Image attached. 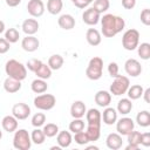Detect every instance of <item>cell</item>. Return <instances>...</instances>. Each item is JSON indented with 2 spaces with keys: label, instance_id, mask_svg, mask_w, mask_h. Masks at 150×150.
<instances>
[{
  "label": "cell",
  "instance_id": "1",
  "mask_svg": "<svg viewBox=\"0 0 150 150\" xmlns=\"http://www.w3.org/2000/svg\"><path fill=\"white\" fill-rule=\"evenodd\" d=\"M102 34L105 38H114L120 32H122L125 27V21L123 18L114 14H104L101 19Z\"/></svg>",
  "mask_w": 150,
  "mask_h": 150
},
{
  "label": "cell",
  "instance_id": "2",
  "mask_svg": "<svg viewBox=\"0 0 150 150\" xmlns=\"http://www.w3.org/2000/svg\"><path fill=\"white\" fill-rule=\"evenodd\" d=\"M5 71L9 77H13L15 80L22 81L27 77V68L25 64L19 62L18 60L11 59L5 64Z\"/></svg>",
  "mask_w": 150,
  "mask_h": 150
},
{
  "label": "cell",
  "instance_id": "3",
  "mask_svg": "<svg viewBox=\"0 0 150 150\" xmlns=\"http://www.w3.org/2000/svg\"><path fill=\"white\" fill-rule=\"evenodd\" d=\"M86 75L91 81H97L103 75V60L100 56H94L89 60L86 69Z\"/></svg>",
  "mask_w": 150,
  "mask_h": 150
},
{
  "label": "cell",
  "instance_id": "4",
  "mask_svg": "<svg viewBox=\"0 0 150 150\" xmlns=\"http://www.w3.org/2000/svg\"><path fill=\"white\" fill-rule=\"evenodd\" d=\"M13 146L18 150H29L32 146L30 135L26 129H16L13 136Z\"/></svg>",
  "mask_w": 150,
  "mask_h": 150
},
{
  "label": "cell",
  "instance_id": "5",
  "mask_svg": "<svg viewBox=\"0 0 150 150\" xmlns=\"http://www.w3.org/2000/svg\"><path fill=\"white\" fill-rule=\"evenodd\" d=\"M139 45V32L135 28H130L124 32L122 36V46L125 50H135Z\"/></svg>",
  "mask_w": 150,
  "mask_h": 150
},
{
  "label": "cell",
  "instance_id": "6",
  "mask_svg": "<svg viewBox=\"0 0 150 150\" xmlns=\"http://www.w3.org/2000/svg\"><path fill=\"white\" fill-rule=\"evenodd\" d=\"M130 87V81L124 75H117L114 77L112 83L110 84V94L115 96H121L127 93L128 88Z\"/></svg>",
  "mask_w": 150,
  "mask_h": 150
},
{
  "label": "cell",
  "instance_id": "7",
  "mask_svg": "<svg viewBox=\"0 0 150 150\" xmlns=\"http://www.w3.org/2000/svg\"><path fill=\"white\" fill-rule=\"evenodd\" d=\"M55 104H56V98L52 94H41L34 98V107L39 110L48 111L53 109Z\"/></svg>",
  "mask_w": 150,
  "mask_h": 150
},
{
  "label": "cell",
  "instance_id": "8",
  "mask_svg": "<svg viewBox=\"0 0 150 150\" xmlns=\"http://www.w3.org/2000/svg\"><path fill=\"white\" fill-rule=\"evenodd\" d=\"M135 128V123L130 117H122L116 121V130L121 136H127Z\"/></svg>",
  "mask_w": 150,
  "mask_h": 150
},
{
  "label": "cell",
  "instance_id": "9",
  "mask_svg": "<svg viewBox=\"0 0 150 150\" xmlns=\"http://www.w3.org/2000/svg\"><path fill=\"white\" fill-rule=\"evenodd\" d=\"M12 115L18 120V121H22L28 118V116L30 115V108L28 104L20 102V103H15L12 107Z\"/></svg>",
  "mask_w": 150,
  "mask_h": 150
},
{
  "label": "cell",
  "instance_id": "10",
  "mask_svg": "<svg viewBox=\"0 0 150 150\" xmlns=\"http://www.w3.org/2000/svg\"><path fill=\"white\" fill-rule=\"evenodd\" d=\"M27 12L33 18H40L45 13V4L42 0H29L27 4Z\"/></svg>",
  "mask_w": 150,
  "mask_h": 150
},
{
  "label": "cell",
  "instance_id": "11",
  "mask_svg": "<svg viewBox=\"0 0 150 150\" xmlns=\"http://www.w3.org/2000/svg\"><path fill=\"white\" fill-rule=\"evenodd\" d=\"M124 70L129 76L137 77L142 73V66L136 59H128L124 63Z\"/></svg>",
  "mask_w": 150,
  "mask_h": 150
},
{
  "label": "cell",
  "instance_id": "12",
  "mask_svg": "<svg viewBox=\"0 0 150 150\" xmlns=\"http://www.w3.org/2000/svg\"><path fill=\"white\" fill-rule=\"evenodd\" d=\"M100 19H101V14L98 12H96L93 7L87 8L83 12V14H82V20L88 26H95V25H97L100 22Z\"/></svg>",
  "mask_w": 150,
  "mask_h": 150
},
{
  "label": "cell",
  "instance_id": "13",
  "mask_svg": "<svg viewBox=\"0 0 150 150\" xmlns=\"http://www.w3.org/2000/svg\"><path fill=\"white\" fill-rule=\"evenodd\" d=\"M39 46H40V41L34 35H26V38H23L21 41L22 49L28 53H33V52L38 50Z\"/></svg>",
  "mask_w": 150,
  "mask_h": 150
},
{
  "label": "cell",
  "instance_id": "14",
  "mask_svg": "<svg viewBox=\"0 0 150 150\" xmlns=\"http://www.w3.org/2000/svg\"><path fill=\"white\" fill-rule=\"evenodd\" d=\"M105 144L109 149L111 150H118L122 148V144H123V139H122V136L118 134V132H111L105 138Z\"/></svg>",
  "mask_w": 150,
  "mask_h": 150
},
{
  "label": "cell",
  "instance_id": "15",
  "mask_svg": "<svg viewBox=\"0 0 150 150\" xmlns=\"http://www.w3.org/2000/svg\"><path fill=\"white\" fill-rule=\"evenodd\" d=\"M94 100H95V103L98 107L105 108L111 102V94H110V91H107V90H98L95 94Z\"/></svg>",
  "mask_w": 150,
  "mask_h": 150
},
{
  "label": "cell",
  "instance_id": "16",
  "mask_svg": "<svg viewBox=\"0 0 150 150\" xmlns=\"http://www.w3.org/2000/svg\"><path fill=\"white\" fill-rule=\"evenodd\" d=\"M87 111V107L84 104L83 101H74L71 107H70V115L73 116V118H82L86 115Z\"/></svg>",
  "mask_w": 150,
  "mask_h": 150
},
{
  "label": "cell",
  "instance_id": "17",
  "mask_svg": "<svg viewBox=\"0 0 150 150\" xmlns=\"http://www.w3.org/2000/svg\"><path fill=\"white\" fill-rule=\"evenodd\" d=\"M101 117H102V121H103L104 124L112 125L117 121V111H116V109H114V108L108 105L103 110V114H101Z\"/></svg>",
  "mask_w": 150,
  "mask_h": 150
},
{
  "label": "cell",
  "instance_id": "18",
  "mask_svg": "<svg viewBox=\"0 0 150 150\" xmlns=\"http://www.w3.org/2000/svg\"><path fill=\"white\" fill-rule=\"evenodd\" d=\"M39 27H40V25H39L38 20H35V19H26L21 26V28L26 35H34L35 33H38Z\"/></svg>",
  "mask_w": 150,
  "mask_h": 150
},
{
  "label": "cell",
  "instance_id": "19",
  "mask_svg": "<svg viewBox=\"0 0 150 150\" xmlns=\"http://www.w3.org/2000/svg\"><path fill=\"white\" fill-rule=\"evenodd\" d=\"M1 127L7 132H14L18 129V120L13 115H7L1 120Z\"/></svg>",
  "mask_w": 150,
  "mask_h": 150
},
{
  "label": "cell",
  "instance_id": "20",
  "mask_svg": "<svg viewBox=\"0 0 150 150\" xmlns=\"http://www.w3.org/2000/svg\"><path fill=\"white\" fill-rule=\"evenodd\" d=\"M56 142H57V145H59L61 149L68 148V146L71 144V142H73L71 134H70L69 131H66V130L59 131L57 135H56Z\"/></svg>",
  "mask_w": 150,
  "mask_h": 150
},
{
  "label": "cell",
  "instance_id": "21",
  "mask_svg": "<svg viewBox=\"0 0 150 150\" xmlns=\"http://www.w3.org/2000/svg\"><path fill=\"white\" fill-rule=\"evenodd\" d=\"M57 23H59V26L62 29L70 30V29H73L75 27V23L76 22H75V19H74L73 15H70V14H62L57 19Z\"/></svg>",
  "mask_w": 150,
  "mask_h": 150
},
{
  "label": "cell",
  "instance_id": "22",
  "mask_svg": "<svg viewBox=\"0 0 150 150\" xmlns=\"http://www.w3.org/2000/svg\"><path fill=\"white\" fill-rule=\"evenodd\" d=\"M86 40H87V42H88L90 46H93V47L98 46V45L101 43V41H102L101 33H100L97 29H95V28H89V29L86 32Z\"/></svg>",
  "mask_w": 150,
  "mask_h": 150
},
{
  "label": "cell",
  "instance_id": "23",
  "mask_svg": "<svg viewBox=\"0 0 150 150\" xmlns=\"http://www.w3.org/2000/svg\"><path fill=\"white\" fill-rule=\"evenodd\" d=\"M4 89H5V91H7V93H9V94L18 93V91L21 89V81L15 80V79L8 76V77L4 81Z\"/></svg>",
  "mask_w": 150,
  "mask_h": 150
},
{
  "label": "cell",
  "instance_id": "24",
  "mask_svg": "<svg viewBox=\"0 0 150 150\" xmlns=\"http://www.w3.org/2000/svg\"><path fill=\"white\" fill-rule=\"evenodd\" d=\"M86 118H87L88 124H98V125H101L102 117H101V112H100L98 109L90 108L89 110H87L86 111Z\"/></svg>",
  "mask_w": 150,
  "mask_h": 150
},
{
  "label": "cell",
  "instance_id": "25",
  "mask_svg": "<svg viewBox=\"0 0 150 150\" xmlns=\"http://www.w3.org/2000/svg\"><path fill=\"white\" fill-rule=\"evenodd\" d=\"M86 134L89 138V142H95L101 136V125L98 124H87Z\"/></svg>",
  "mask_w": 150,
  "mask_h": 150
},
{
  "label": "cell",
  "instance_id": "26",
  "mask_svg": "<svg viewBox=\"0 0 150 150\" xmlns=\"http://www.w3.org/2000/svg\"><path fill=\"white\" fill-rule=\"evenodd\" d=\"M30 89L33 93L35 94H43L47 91L48 89V84L46 82V80H42V79H35L32 81V84H30Z\"/></svg>",
  "mask_w": 150,
  "mask_h": 150
},
{
  "label": "cell",
  "instance_id": "27",
  "mask_svg": "<svg viewBox=\"0 0 150 150\" xmlns=\"http://www.w3.org/2000/svg\"><path fill=\"white\" fill-rule=\"evenodd\" d=\"M132 109V102L130 98H121L117 103V112L121 115H128Z\"/></svg>",
  "mask_w": 150,
  "mask_h": 150
},
{
  "label": "cell",
  "instance_id": "28",
  "mask_svg": "<svg viewBox=\"0 0 150 150\" xmlns=\"http://www.w3.org/2000/svg\"><path fill=\"white\" fill-rule=\"evenodd\" d=\"M63 2L62 0H48L47 1V12L52 15H56L62 11Z\"/></svg>",
  "mask_w": 150,
  "mask_h": 150
},
{
  "label": "cell",
  "instance_id": "29",
  "mask_svg": "<svg viewBox=\"0 0 150 150\" xmlns=\"http://www.w3.org/2000/svg\"><path fill=\"white\" fill-rule=\"evenodd\" d=\"M63 62H64V60L60 54H53L48 59V63L47 64L49 66V68L52 70H59L63 66Z\"/></svg>",
  "mask_w": 150,
  "mask_h": 150
},
{
  "label": "cell",
  "instance_id": "30",
  "mask_svg": "<svg viewBox=\"0 0 150 150\" xmlns=\"http://www.w3.org/2000/svg\"><path fill=\"white\" fill-rule=\"evenodd\" d=\"M143 87L141 86V84H134V86H131V87H129L128 88V90H127V95H128V98H130L131 101H134V100H138L141 96H142V94H143Z\"/></svg>",
  "mask_w": 150,
  "mask_h": 150
},
{
  "label": "cell",
  "instance_id": "31",
  "mask_svg": "<svg viewBox=\"0 0 150 150\" xmlns=\"http://www.w3.org/2000/svg\"><path fill=\"white\" fill-rule=\"evenodd\" d=\"M136 122L139 127L146 128L150 125V112L148 110H142L136 115Z\"/></svg>",
  "mask_w": 150,
  "mask_h": 150
},
{
  "label": "cell",
  "instance_id": "32",
  "mask_svg": "<svg viewBox=\"0 0 150 150\" xmlns=\"http://www.w3.org/2000/svg\"><path fill=\"white\" fill-rule=\"evenodd\" d=\"M39 79H42V80H47V79H49L50 76H52V69L49 68V66L48 64H46V63H41L40 64V67L35 70V73H34Z\"/></svg>",
  "mask_w": 150,
  "mask_h": 150
},
{
  "label": "cell",
  "instance_id": "33",
  "mask_svg": "<svg viewBox=\"0 0 150 150\" xmlns=\"http://www.w3.org/2000/svg\"><path fill=\"white\" fill-rule=\"evenodd\" d=\"M30 139H32V143H34L36 145H40L45 142L46 135H45L43 130H41L40 128H35L30 134Z\"/></svg>",
  "mask_w": 150,
  "mask_h": 150
},
{
  "label": "cell",
  "instance_id": "34",
  "mask_svg": "<svg viewBox=\"0 0 150 150\" xmlns=\"http://www.w3.org/2000/svg\"><path fill=\"white\" fill-rule=\"evenodd\" d=\"M137 53L142 60H149L150 59V43L143 42V43L138 45L137 46Z\"/></svg>",
  "mask_w": 150,
  "mask_h": 150
},
{
  "label": "cell",
  "instance_id": "35",
  "mask_svg": "<svg viewBox=\"0 0 150 150\" xmlns=\"http://www.w3.org/2000/svg\"><path fill=\"white\" fill-rule=\"evenodd\" d=\"M94 5H93V8L98 12L100 14H103L104 12H107L110 7V2L109 0H94L93 1Z\"/></svg>",
  "mask_w": 150,
  "mask_h": 150
},
{
  "label": "cell",
  "instance_id": "36",
  "mask_svg": "<svg viewBox=\"0 0 150 150\" xmlns=\"http://www.w3.org/2000/svg\"><path fill=\"white\" fill-rule=\"evenodd\" d=\"M42 130H43L46 137H49L50 138V137H54V136L57 135L59 127L55 123H47V124H43V129Z\"/></svg>",
  "mask_w": 150,
  "mask_h": 150
},
{
  "label": "cell",
  "instance_id": "37",
  "mask_svg": "<svg viewBox=\"0 0 150 150\" xmlns=\"http://www.w3.org/2000/svg\"><path fill=\"white\" fill-rule=\"evenodd\" d=\"M20 38V34H19V30L16 28H8L6 32H5V39L9 42V43H15L18 42Z\"/></svg>",
  "mask_w": 150,
  "mask_h": 150
},
{
  "label": "cell",
  "instance_id": "38",
  "mask_svg": "<svg viewBox=\"0 0 150 150\" xmlns=\"http://www.w3.org/2000/svg\"><path fill=\"white\" fill-rule=\"evenodd\" d=\"M84 130V121L82 118H74L70 123H69V131L71 132H79Z\"/></svg>",
  "mask_w": 150,
  "mask_h": 150
},
{
  "label": "cell",
  "instance_id": "39",
  "mask_svg": "<svg viewBox=\"0 0 150 150\" xmlns=\"http://www.w3.org/2000/svg\"><path fill=\"white\" fill-rule=\"evenodd\" d=\"M46 122V115L43 112H36L32 117V125L35 128H40Z\"/></svg>",
  "mask_w": 150,
  "mask_h": 150
},
{
  "label": "cell",
  "instance_id": "40",
  "mask_svg": "<svg viewBox=\"0 0 150 150\" xmlns=\"http://www.w3.org/2000/svg\"><path fill=\"white\" fill-rule=\"evenodd\" d=\"M74 141H75L79 145H86V144L89 143V138H88L86 131H83V130L74 134Z\"/></svg>",
  "mask_w": 150,
  "mask_h": 150
},
{
  "label": "cell",
  "instance_id": "41",
  "mask_svg": "<svg viewBox=\"0 0 150 150\" xmlns=\"http://www.w3.org/2000/svg\"><path fill=\"white\" fill-rule=\"evenodd\" d=\"M127 136H128V143L139 145V141H141V132H139V131L132 130V131L129 132Z\"/></svg>",
  "mask_w": 150,
  "mask_h": 150
},
{
  "label": "cell",
  "instance_id": "42",
  "mask_svg": "<svg viewBox=\"0 0 150 150\" xmlns=\"http://www.w3.org/2000/svg\"><path fill=\"white\" fill-rule=\"evenodd\" d=\"M41 63H42L41 60H38V59H30V60L27 61V63H26V68H28V70L35 73V70L40 67Z\"/></svg>",
  "mask_w": 150,
  "mask_h": 150
},
{
  "label": "cell",
  "instance_id": "43",
  "mask_svg": "<svg viewBox=\"0 0 150 150\" xmlns=\"http://www.w3.org/2000/svg\"><path fill=\"white\" fill-rule=\"evenodd\" d=\"M141 22L145 26H149L150 25V9L149 8H144L142 12H141Z\"/></svg>",
  "mask_w": 150,
  "mask_h": 150
},
{
  "label": "cell",
  "instance_id": "44",
  "mask_svg": "<svg viewBox=\"0 0 150 150\" xmlns=\"http://www.w3.org/2000/svg\"><path fill=\"white\" fill-rule=\"evenodd\" d=\"M108 73L111 77H115L118 75V64L116 62H110L108 64Z\"/></svg>",
  "mask_w": 150,
  "mask_h": 150
},
{
  "label": "cell",
  "instance_id": "45",
  "mask_svg": "<svg viewBox=\"0 0 150 150\" xmlns=\"http://www.w3.org/2000/svg\"><path fill=\"white\" fill-rule=\"evenodd\" d=\"M139 145H143L145 148L150 146V132H143V134H141Z\"/></svg>",
  "mask_w": 150,
  "mask_h": 150
},
{
  "label": "cell",
  "instance_id": "46",
  "mask_svg": "<svg viewBox=\"0 0 150 150\" xmlns=\"http://www.w3.org/2000/svg\"><path fill=\"white\" fill-rule=\"evenodd\" d=\"M11 43L5 39V38H0V54H5L9 50Z\"/></svg>",
  "mask_w": 150,
  "mask_h": 150
},
{
  "label": "cell",
  "instance_id": "47",
  "mask_svg": "<svg viewBox=\"0 0 150 150\" xmlns=\"http://www.w3.org/2000/svg\"><path fill=\"white\" fill-rule=\"evenodd\" d=\"M94 0H75L73 4L77 7V8H81V9H83V8H86V7H88L91 2H93Z\"/></svg>",
  "mask_w": 150,
  "mask_h": 150
},
{
  "label": "cell",
  "instance_id": "48",
  "mask_svg": "<svg viewBox=\"0 0 150 150\" xmlns=\"http://www.w3.org/2000/svg\"><path fill=\"white\" fill-rule=\"evenodd\" d=\"M122 6L125 9H132L136 6V0H122Z\"/></svg>",
  "mask_w": 150,
  "mask_h": 150
},
{
  "label": "cell",
  "instance_id": "49",
  "mask_svg": "<svg viewBox=\"0 0 150 150\" xmlns=\"http://www.w3.org/2000/svg\"><path fill=\"white\" fill-rule=\"evenodd\" d=\"M22 0H6V5L9 7H16Z\"/></svg>",
  "mask_w": 150,
  "mask_h": 150
},
{
  "label": "cell",
  "instance_id": "50",
  "mask_svg": "<svg viewBox=\"0 0 150 150\" xmlns=\"http://www.w3.org/2000/svg\"><path fill=\"white\" fill-rule=\"evenodd\" d=\"M149 95H150V88H146L145 90H143L142 96L144 97V101H145L146 103H149V102H150V100H149Z\"/></svg>",
  "mask_w": 150,
  "mask_h": 150
},
{
  "label": "cell",
  "instance_id": "51",
  "mask_svg": "<svg viewBox=\"0 0 150 150\" xmlns=\"http://www.w3.org/2000/svg\"><path fill=\"white\" fill-rule=\"evenodd\" d=\"M139 148V145H136V144H130L128 143V145L125 146V150H137Z\"/></svg>",
  "mask_w": 150,
  "mask_h": 150
},
{
  "label": "cell",
  "instance_id": "52",
  "mask_svg": "<svg viewBox=\"0 0 150 150\" xmlns=\"http://www.w3.org/2000/svg\"><path fill=\"white\" fill-rule=\"evenodd\" d=\"M2 32H5V22L0 20V34H1Z\"/></svg>",
  "mask_w": 150,
  "mask_h": 150
},
{
  "label": "cell",
  "instance_id": "53",
  "mask_svg": "<svg viewBox=\"0 0 150 150\" xmlns=\"http://www.w3.org/2000/svg\"><path fill=\"white\" fill-rule=\"evenodd\" d=\"M87 149H94V150H98V148H97V146H94V145H91V146H87Z\"/></svg>",
  "mask_w": 150,
  "mask_h": 150
},
{
  "label": "cell",
  "instance_id": "54",
  "mask_svg": "<svg viewBox=\"0 0 150 150\" xmlns=\"http://www.w3.org/2000/svg\"><path fill=\"white\" fill-rule=\"evenodd\" d=\"M50 149H52V150H55V149H56V150H60V149H61V148H60V146H59V145H57V146H52V148H50Z\"/></svg>",
  "mask_w": 150,
  "mask_h": 150
},
{
  "label": "cell",
  "instance_id": "55",
  "mask_svg": "<svg viewBox=\"0 0 150 150\" xmlns=\"http://www.w3.org/2000/svg\"><path fill=\"white\" fill-rule=\"evenodd\" d=\"M1 138H2V131L0 130V139H1Z\"/></svg>",
  "mask_w": 150,
  "mask_h": 150
},
{
  "label": "cell",
  "instance_id": "56",
  "mask_svg": "<svg viewBox=\"0 0 150 150\" xmlns=\"http://www.w3.org/2000/svg\"><path fill=\"white\" fill-rule=\"evenodd\" d=\"M74 1H75V0H71V2H74Z\"/></svg>",
  "mask_w": 150,
  "mask_h": 150
}]
</instances>
